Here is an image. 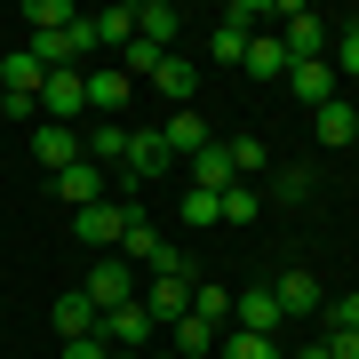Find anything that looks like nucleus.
<instances>
[{"instance_id": "f257e3e1", "label": "nucleus", "mask_w": 359, "mask_h": 359, "mask_svg": "<svg viewBox=\"0 0 359 359\" xmlns=\"http://www.w3.org/2000/svg\"><path fill=\"white\" fill-rule=\"evenodd\" d=\"M271 16L287 25V32H280L287 65H320V56H327V40H335V32H327V16H320V8H295V0H280Z\"/></svg>"}, {"instance_id": "f03ea898", "label": "nucleus", "mask_w": 359, "mask_h": 359, "mask_svg": "<svg viewBox=\"0 0 359 359\" xmlns=\"http://www.w3.org/2000/svg\"><path fill=\"white\" fill-rule=\"evenodd\" d=\"M144 216L136 200H96V208H80L72 216V240H88V248H104V256H120V231H128Z\"/></svg>"}, {"instance_id": "7ed1b4c3", "label": "nucleus", "mask_w": 359, "mask_h": 359, "mask_svg": "<svg viewBox=\"0 0 359 359\" xmlns=\"http://www.w3.org/2000/svg\"><path fill=\"white\" fill-rule=\"evenodd\" d=\"M192 280H200V271H152V280H144L136 304L152 311V327H176L184 311H192Z\"/></svg>"}, {"instance_id": "20e7f679", "label": "nucleus", "mask_w": 359, "mask_h": 359, "mask_svg": "<svg viewBox=\"0 0 359 359\" xmlns=\"http://www.w3.org/2000/svg\"><path fill=\"white\" fill-rule=\"evenodd\" d=\"M80 112H88V72H48V80H40V120L72 128Z\"/></svg>"}, {"instance_id": "39448f33", "label": "nucleus", "mask_w": 359, "mask_h": 359, "mask_svg": "<svg viewBox=\"0 0 359 359\" xmlns=\"http://www.w3.org/2000/svg\"><path fill=\"white\" fill-rule=\"evenodd\" d=\"M104 176H112V168L72 160V168H56V176H48V192H56V208H72V216H80V208H96V200H104Z\"/></svg>"}, {"instance_id": "423d86ee", "label": "nucleus", "mask_w": 359, "mask_h": 359, "mask_svg": "<svg viewBox=\"0 0 359 359\" xmlns=\"http://www.w3.org/2000/svg\"><path fill=\"white\" fill-rule=\"evenodd\" d=\"M80 295H88L96 311H112V304H136V280H128V256H96V264H88V280H80Z\"/></svg>"}, {"instance_id": "0eeeda50", "label": "nucleus", "mask_w": 359, "mask_h": 359, "mask_svg": "<svg viewBox=\"0 0 359 359\" xmlns=\"http://www.w3.org/2000/svg\"><path fill=\"white\" fill-rule=\"evenodd\" d=\"M231 327H248V335H280V327H287V320H280V295H271L264 280L240 287V295H231Z\"/></svg>"}, {"instance_id": "6e6552de", "label": "nucleus", "mask_w": 359, "mask_h": 359, "mask_svg": "<svg viewBox=\"0 0 359 359\" xmlns=\"http://www.w3.org/2000/svg\"><path fill=\"white\" fill-rule=\"evenodd\" d=\"M96 335H104V344H112V351H136V344H152V311H144V304H112V311H104V320H96Z\"/></svg>"}, {"instance_id": "1a4fd4ad", "label": "nucleus", "mask_w": 359, "mask_h": 359, "mask_svg": "<svg viewBox=\"0 0 359 359\" xmlns=\"http://www.w3.org/2000/svg\"><path fill=\"white\" fill-rule=\"evenodd\" d=\"M168 160H176V152H168V136H160V128H128V152H120V176H128V184L160 176Z\"/></svg>"}, {"instance_id": "9d476101", "label": "nucleus", "mask_w": 359, "mask_h": 359, "mask_svg": "<svg viewBox=\"0 0 359 359\" xmlns=\"http://www.w3.org/2000/svg\"><path fill=\"white\" fill-rule=\"evenodd\" d=\"M32 160L48 168V176H56V168H72V160H88V152H80V128H56V120H40V128H32Z\"/></svg>"}, {"instance_id": "9b49d317", "label": "nucleus", "mask_w": 359, "mask_h": 359, "mask_svg": "<svg viewBox=\"0 0 359 359\" xmlns=\"http://www.w3.org/2000/svg\"><path fill=\"white\" fill-rule=\"evenodd\" d=\"M48 320H56V335H65V344H88L104 311H96V304H88L80 287H65V295H56V311H48Z\"/></svg>"}, {"instance_id": "f8f14e48", "label": "nucleus", "mask_w": 359, "mask_h": 359, "mask_svg": "<svg viewBox=\"0 0 359 359\" xmlns=\"http://www.w3.org/2000/svg\"><path fill=\"white\" fill-rule=\"evenodd\" d=\"M240 184V168H231V144H208V152H192V192H231Z\"/></svg>"}, {"instance_id": "ddd939ff", "label": "nucleus", "mask_w": 359, "mask_h": 359, "mask_svg": "<svg viewBox=\"0 0 359 359\" xmlns=\"http://www.w3.org/2000/svg\"><path fill=\"white\" fill-rule=\"evenodd\" d=\"M136 88H128V72H120V65H96L88 72V112L96 120H120V104H128Z\"/></svg>"}, {"instance_id": "4468645a", "label": "nucleus", "mask_w": 359, "mask_h": 359, "mask_svg": "<svg viewBox=\"0 0 359 359\" xmlns=\"http://www.w3.org/2000/svg\"><path fill=\"white\" fill-rule=\"evenodd\" d=\"M271 295H280V320H311V311H320V280H311V271H280Z\"/></svg>"}, {"instance_id": "2eb2a0df", "label": "nucleus", "mask_w": 359, "mask_h": 359, "mask_svg": "<svg viewBox=\"0 0 359 359\" xmlns=\"http://www.w3.org/2000/svg\"><path fill=\"white\" fill-rule=\"evenodd\" d=\"M240 72H248V80H280V88H287V48H280V32H256V40H248Z\"/></svg>"}, {"instance_id": "dca6fc26", "label": "nucleus", "mask_w": 359, "mask_h": 359, "mask_svg": "<svg viewBox=\"0 0 359 359\" xmlns=\"http://www.w3.org/2000/svg\"><path fill=\"white\" fill-rule=\"evenodd\" d=\"M311 128H320V144H327V152H351V144H359V112L335 96V104H320V112H311Z\"/></svg>"}, {"instance_id": "f3484780", "label": "nucleus", "mask_w": 359, "mask_h": 359, "mask_svg": "<svg viewBox=\"0 0 359 359\" xmlns=\"http://www.w3.org/2000/svg\"><path fill=\"white\" fill-rule=\"evenodd\" d=\"M287 88L304 96L311 112H320V104H335V96H344V88H335V65H327V56H320V65H287Z\"/></svg>"}, {"instance_id": "a211bd4d", "label": "nucleus", "mask_w": 359, "mask_h": 359, "mask_svg": "<svg viewBox=\"0 0 359 359\" xmlns=\"http://www.w3.org/2000/svg\"><path fill=\"white\" fill-rule=\"evenodd\" d=\"M88 40H96L104 56H120V48L136 40V8H96V16H88Z\"/></svg>"}, {"instance_id": "6ab92c4d", "label": "nucleus", "mask_w": 359, "mask_h": 359, "mask_svg": "<svg viewBox=\"0 0 359 359\" xmlns=\"http://www.w3.org/2000/svg\"><path fill=\"white\" fill-rule=\"evenodd\" d=\"M160 136H168V152H208V144H216V136H208V120L192 112V104H184V112H168V128H160Z\"/></svg>"}, {"instance_id": "aec40b11", "label": "nucleus", "mask_w": 359, "mask_h": 359, "mask_svg": "<svg viewBox=\"0 0 359 359\" xmlns=\"http://www.w3.org/2000/svg\"><path fill=\"white\" fill-rule=\"evenodd\" d=\"M80 152H88L96 168H120V152H128V128H120V120H96V128L80 136Z\"/></svg>"}, {"instance_id": "412c9836", "label": "nucleus", "mask_w": 359, "mask_h": 359, "mask_svg": "<svg viewBox=\"0 0 359 359\" xmlns=\"http://www.w3.org/2000/svg\"><path fill=\"white\" fill-rule=\"evenodd\" d=\"M192 320H208V327H231V287H216V280H192Z\"/></svg>"}, {"instance_id": "4be33fe9", "label": "nucleus", "mask_w": 359, "mask_h": 359, "mask_svg": "<svg viewBox=\"0 0 359 359\" xmlns=\"http://www.w3.org/2000/svg\"><path fill=\"white\" fill-rule=\"evenodd\" d=\"M176 25H184V16L168 8V0H144V8H136V40H152V48H168V40H176Z\"/></svg>"}, {"instance_id": "5701e85b", "label": "nucleus", "mask_w": 359, "mask_h": 359, "mask_svg": "<svg viewBox=\"0 0 359 359\" xmlns=\"http://www.w3.org/2000/svg\"><path fill=\"white\" fill-rule=\"evenodd\" d=\"M152 88H160V96H176V112H184V104H192V65L168 48V56H160V72H152Z\"/></svg>"}, {"instance_id": "b1692460", "label": "nucleus", "mask_w": 359, "mask_h": 359, "mask_svg": "<svg viewBox=\"0 0 359 359\" xmlns=\"http://www.w3.org/2000/svg\"><path fill=\"white\" fill-rule=\"evenodd\" d=\"M216 351H224V359H287L271 335H248V327H224V344H216Z\"/></svg>"}, {"instance_id": "393cba45", "label": "nucleus", "mask_w": 359, "mask_h": 359, "mask_svg": "<svg viewBox=\"0 0 359 359\" xmlns=\"http://www.w3.org/2000/svg\"><path fill=\"white\" fill-rule=\"evenodd\" d=\"M248 40H256V32H248V25H231V16H224V25L208 32V56H216V65H240V56H248Z\"/></svg>"}, {"instance_id": "a878e982", "label": "nucleus", "mask_w": 359, "mask_h": 359, "mask_svg": "<svg viewBox=\"0 0 359 359\" xmlns=\"http://www.w3.org/2000/svg\"><path fill=\"white\" fill-rule=\"evenodd\" d=\"M216 344H224V335L208 327V320H192V311L176 320V359H200V351H216Z\"/></svg>"}, {"instance_id": "bb28decb", "label": "nucleus", "mask_w": 359, "mask_h": 359, "mask_svg": "<svg viewBox=\"0 0 359 359\" xmlns=\"http://www.w3.org/2000/svg\"><path fill=\"white\" fill-rule=\"evenodd\" d=\"M72 16H80L72 0H25V25H32V32H65Z\"/></svg>"}, {"instance_id": "cd10ccee", "label": "nucleus", "mask_w": 359, "mask_h": 359, "mask_svg": "<svg viewBox=\"0 0 359 359\" xmlns=\"http://www.w3.org/2000/svg\"><path fill=\"white\" fill-rule=\"evenodd\" d=\"M160 56H168V48H152V40H128V48H120L112 65L128 72V80H152V72H160Z\"/></svg>"}, {"instance_id": "c85d7f7f", "label": "nucleus", "mask_w": 359, "mask_h": 359, "mask_svg": "<svg viewBox=\"0 0 359 359\" xmlns=\"http://www.w3.org/2000/svg\"><path fill=\"white\" fill-rule=\"evenodd\" d=\"M327 65H335V80H359V32H351V25L327 40Z\"/></svg>"}, {"instance_id": "c756f323", "label": "nucleus", "mask_w": 359, "mask_h": 359, "mask_svg": "<svg viewBox=\"0 0 359 359\" xmlns=\"http://www.w3.org/2000/svg\"><path fill=\"white\" fill-rule=\"evenodd\" d=\"M231 168H240V184H256L264 168H271V152H264L256 136H240V144H231Z\"/></svg>"}, {"instance_id": "7c9ffc66", "label": "nucleus", "mask_w": 359, "mask_h": 359, "mask_svg": "<svg viewBox=\"0 0 359 359\" xmlns=\"http://www.w3.org/2000/svg\"><path fill=\"white\" fill-rule=\"evenodd\" d=\"M184 224H192V231L224 224V200H216V192H184Z\"/></svg>"}, {"instance_id": "2f4dec72", "label": "nucleus", "mask_w": 359, "mask_h": 359, "mask_svg": "<svg viewBox=\"0 0 359 359\" xmlns=\"http://www.w3.org/2000/svg\"><path fill=\"white\" fill-rule=\"evenodd\" d=\"M224 224H256V184H231L224 192Z\"/></svg>"}, {"instance_id": "473e14b6", "label": "nucleus", "mask_w": 359, "mask_h": 359, "mask_svg": "<svg viewBox=\"0 0 359 359\" xmlns=\"http://www.w3.org/2000/svg\"><path fill=\"white\" fill-rule=\"evenodd\" d=\"M271 192H280V200H311V176H304V168H280V176H271Z\"/></svg>"}, {"instance_id": "72a5a7b5", "label": "nucleus", "mask_w": 359, "mask_h": 359, "mask_svg": "<svg viewBox=\"0 0 359 359\" xmlns=\"http://www.w3.org/2000/svg\"><path fill=\"white\" fill-rule=\"evenodd\" d=\"M327 327H359V287H351V295H335V304H327Z\"/></svg>"}, {"instance_id": "f704fd0d", "label": "nucleus", "mask_w": 359, "mask_h": 359, "mask_svg": "<svg viewBox=\"0 0 359 359\" xmlns=\"http://www.w3.org/2000/svg\"><path fill=\"white\" fill-rule=\"evenodd\" d=\"M327 359H359V327H327Z\"/></svg>"}, {"instance_id": "c9c22d12", "label": "nucleus", "mask_w": 359, "mask_h": 359, "mask_svg": "<svg viewBox=\"0 0 359 359\" xmlns=\"http://www.w3.org/2000/svg\"><path fill=\"white\" fill-rule=\"evenodd\" d=\"M65 359H112V344H104V335H88V344H65Z\"/></svg>"}, {"instance_id": "e433bc0d", "label": "nucleus", "mask_w": 359, "mask_h": 359, "mask_svg": "<svg viewBox=\"0 0 359 359\" xmlns=\"http://www.w3.org/2000/svg\"><path fill=\"white\" fill-rule=\"evenodd\" d=\"M295 359H327V344H304V351H295Z\"/></svg>"}, {"instance_id": "4c0bfd02", "label": "nucleus", "mask_w": 359, "mask_h": 359, "mask_svg": "<svg viewBox=\"0 0 359 359\" xmlns=\"http://www.w3.org/2000/svg\"><path fill=\"white\" fill-rule=\"evenodd\" d=\"M112 359H136V351H112Z\"/></svg>"}, {"instance_id": "58836bf2", "label": "nucleus", "mask_w": 359, "mask_h": 359, "mask_svg": "<svg viewBox=\"0 0 359 359\" xmlns=\"http://www.w3.org/2000/svg\"><path fill=\"white\" fill-rule=\"evenodd\" d=\"M0 112H8V96H0Z\"/></svg>"}, {"instance_id": "ea45409f", "label": "nucleus", "mask_w": 359, "mask_h": 359, "mask_svg": "<svg viewBox=\"0 0 359 359\" xmlns=\"http://www.w3.org/2000/svg\"><path fill=\"white\" fill-rule=\"evenodd\" d=\"M351 32H359V16H351Z\"/></svg>"}, {"instance_id": "a19ab883", "label": "nucleus", "mask_w": 359, "mask_h": 359, "mask_svg": "<svg viewBox=\"0 0 359 359\" xmlns=\"http://www.w3.org/2000/svg\"><path fill=\"white\" fill-rule=\"evenodd\" d=\"M351 152H359V144H351Z\"/></svg>"}, {"instance_id": "79ce46f5", "label": "nucleus", "mask_w": 359, "mask_h": 359, "mask_svg": "<svg viewBox=\"0 0 359 359\" xmlns=\"http://www.w3.org/2000/svg\"><path fill=\"white\" fill-rule=\"evenodd\" d=\"M168 359H176V351H168Z\"/></svg>"}]
</instances>
